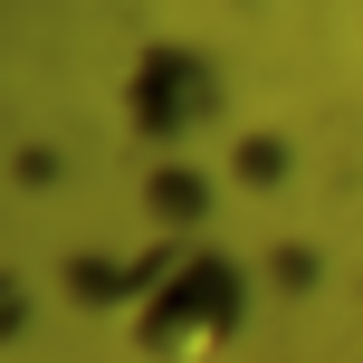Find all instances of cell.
<instances>
[{
  "label": "cell",
  "mask_w": 363,
  "mask_h": 363,
  "mask_svg": "<svg viewBox=\"0 0 363 363\" xmlns=\"http://www.w3.org/2000/svg\"><path fill=\"white\" fill-rule=\"evenodd\" d=\"M230 325H239V268H220V258H191V268L172 277V296L144 315V345H153V354H191L201 335L220 345Z\"/></svg>",
  "instance_id": "1"
}]
</instances>
